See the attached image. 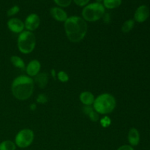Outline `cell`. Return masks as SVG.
Returning <instances> with one entry per match:
<instances>
[{
    "mask_svg": "<svg viewBox=\"0 0 150 150\" xmlns=\"http://www.w3.org/2000/svg\"><path fill=\"white\" fill-rule=\"evenodd\" d=\"M67 38L72 42H79L84 39L87 33L86 21L79 16H70L64 24Z\"/></svg>",
    "mask_w": 150,
    "mask_h": 150,
    "instance_id": "6da1fadb",
    "label": "cell"
},
{
    "mask_svg": "<svg viewBox=\"0 0 150 150\" xmlns=\"http://www.w3.org/2000/svg\"><path fill=\"white\" fill-rule=\"evenodd\" d=\"M35 88V82L31 77L21 75L13 80L11 91L13 96L19 100H26L32 95Z\"/></svg>",
    "mask_w": 150,
    "mask_h": 150,
    "instance_id": "7a4b0ae2",
    "label": "cell"
},
{
    "mask_svg": "<svg viewBox=\"0 0 150 150\" xmlns=\"http://www.w3.org/2000/svg\"><path fill=\"white\" fill-rule=\"evenodd\" d=\"M115 98L109 93H103L95 99L93 108L99 114H108L116 108Z\"/></svg>",
    "mask_w": 150,
    "mask_h": 150,
    "instance_id": "3957f363",
    "label": "cell"
},
{
    "mask_svg": "<svg viewBox=\"0 0 150 150\" xmlns=\"http://www.w3.org/2000/svg\"><path fill=\"white\" fill-rule=\"evenodd\" d=\"M17 45L20 52L23 54H29L35 50L36 46V38L32 32L23 31L18 37Z\"/></svg>",
    "mask_w": 150,
    "mask_h": 150,
    "instance_id": "277c9868",
    "label": "cell"
},
{
    "mask_svg": "<svg viewBox=\"0 0 150 150\" xmlns=\"http://www.w3.org/2000/svg\"><path fill=\"white\" fill-rule=\"evenodd\" d=\"M105 7L99 2H94L87 4L82 10L83 20L88 22H95L100 20L105 15Z\"/></svg>",
    "mask_w": 150,
    "mask_h": 150,
    "instance_id": "5b68a950",
    "label": "cell"
},
{
    "mask_svg": "<svg viewBox=\"0 0 150 150\" xmlns=\"http://www.w3.org/2000/svg\"><path fill=\"white\" fill-rule=\"evenodd\" d=\"M34 139H35V134L33 130L29 128H25L20 130L16 134L15 138V144L18 147L24 149L32 144Z\"/></svg>",
    "mask_w": 150,
    "mask_h": 150,
    "instance_id": "8992f818",
    "label": "cell"
},
{
    "mask_svg": "<svg viewBox=\"0 0 150 150\" xmlns=\"http://www.w3.org/2000/svg\"><path fill=\"white\" fill-rule=\"evenodd\" d=\"M40 25V18L39 16L35 13H32L26 18L24 22L25 29L29 32L36 30Z\"/></svg>",
    "mask_w": 150,
    "mask_h": 150,
    "instance_id": "52a82bcc",
    "label": "cell"
},
{
    "mask_svg": "<svg viewBox=\"0 0 150 150\" xmlns=\"http://www.w3.org/2000/svg\"><path fill=\"white\" fill-rule=\"evenodd\" d=\"M7 27L13 33L20 34L24 31V22L17 18H12L7 21Z\"/></svg>",
    "mask_w": 150,
    "mask_h": 150,
    "instance_id": "ba28073f",
    "label": "cell"
},
{
    "mask_svg": "<svg viewBox=\"0 0 150 150\" xmlns=\"http://www.w3.org/2000/svg\"><path fill=\"white\" fill-rule=\"evenodd\" d=\"M149 16V9L146 5H141L136 9L134 14V21L138 23H143Z\"/></svg>",
    "mask_w": 150,
    "mask_h": 150,
    "instance_id": "9c48e42d",
    "label": "cell"
},
{
    "mask_svg": "<svg viewBox=\"0 0 150 150\" xmlns=\"http://www.w3.org/2000/svg\"><path fill=\"white\" fill-rule=\"evenodd\" d=\"M41 69V64L38 59H33L29 62L26 67V72L29 77H35L40 73Z\"/></svg>",
    "mask_w": 150,
    "mask_h": 150,
    "instance_id": "30bf717a",
    "label": "cell"
},
{
    "mask_svg": "<svg viewBox=\"0 0 150 150\" xmlns=\"http://www.w3.org/2000/svg\"><path fill=\"white\" fill-rule=\"evenodd\" d=\"M50 14L51 17L56 21L59 22H65L68 18L67 13L59 7H54L50 10Z\"/></svg>",
    "mask_w": 150,
    "mask_h": 150,
    "instance_id": "8fae6325",
    "label": "cell"
},
{
    "mask_svg": "<svg viewBox=\"0 0 150 150\" xmlns=\"http://www.w3.org/2000/svg\"><path fill=\"white\" fill-rule=\"evenodd\" d=\"M127 139H128V142L130 143V146H137L140 142V134H139V130L134 127L130 128L127 135Z\"/></svg>",
    "mask_w": 150,
    "mask_h": 150,
    "instance_id": "7c38bea8",
    "label": "cell"
},
{
    "mask_svg": "<svg viewBox=\"0 0 150 150\" xmlns=\"http://www.w3.org/2000/svg\"><path fill=\"white\" fill-rule=\"evenodd\" d=\"M49 80V77L47 73H39L35 76V82L38 86L40 89H44L47 86Z\"/></svg>",
    "mask_w": 150,
    "mask_h": 150,
    "instance_id": "4fadbf2b",
    "label": "cell"
},
{
    "mask_svg": "<svg viewBox=\"0 0 150 150\" xmlns=\"http://www.w3.org/2000/svg\"><path fill=\"white\" fill-rule=\"evenodd\" d=\"M79 99L84 105H93L95 98L91 92L84 91L80 94Z\"/></svg>",
    "mask_w": 150,
    "mask_h": 150,
    "instance_id": "5bb4252c",
    "label": "cell"
},
{
    "mask_svg": "<svg viewBox=\"0 0 150 150\" xmlns=\"http://www.w3.org/2000/svg\"><path fill=\"white\" fill-rule=\"evenodd\" d=\"M10 61H11V63L14 67L21 69V70H25L26 69V64H25L24 61L18 56H13V57H11Z\"/></svg>",
    "mask_w": 150,
    "mask_h": 150,
    "instance_id": "9a60e30c",
    "label": "cell"
},
{
    "mask_svg": "<svg viewBox=\"0 0 150 150\" xmlns=\"http://www.w3.org/2000/svg\"><path fill=\"white\" fill-rule=\"evenodd\" d=\"M103 4L105 8L112 10V9L117 8L121 5L122 0H103Z\"/></svg>",
    "mask_w": 150,
    "mask_h": 150,
    "instance_id": "2e32d148",
    "label": "cell"
},
{
    "mask_svg": "<svg viewBox=\"0 0 150 150\" xmlns=\"http://www.w3.org/2000/svg\"><path fill=\"white\" fill-rule=\"evenodd\" d=\"M16 145L13 142L6 140L0 143V150H16Z\"/></svg>",
    "mask_w": 150,
    "mask_h": 150,
    "instance_id": "e0dca14e",
    "label": "cell"
},
{
    "mask_svg": "<svg viewBox=\"0 0 150 150\" xmlns=\"http://www.w3.org/2000/svg\"><path fill=\"white\" fill-rule=\"evenodd\" d=\"M135 25V21L133 19H129L124 22V23L122 26V31L124 33H128L132 29H133Z\"/></svg>",
    "mask_w": 150,
    "mask_h": 150,
    "instance_id": "ac0fdd59",
    "label": "cell"
},
{
    "mask_svg": "<svg viewBox=\"0 0 150 150\" xmlns=\"http://www.w3.org/2000/svg\"><path fill=\"white\" fill-rule=\"evenodd\" d=\"M57 77L58 80L62 83H66V82L68 81L69 79H70L68 74L63 70H60L57 73Z\"/></svg>",
    "mask_w": 150,
    "mask_h": 150,
    "instance_id": "d6986e66",
    "label": "cell"
},
{
    "mask_svg": "<svg viewBox=\"0 0 150 150\" xmlns=\"http://www.w3.org/2000/svg\"><path fill=\"white\" fill-rule=\"evenodd\" d=\"M59 7H67L70 5L73 0H54Z\"/></svg>",
    "mask_w": 150,
    "mask_h": 150,
    "instance_id": "ffe728a7",
    "label": "cell"
},
{
    "mask_svg": "<svg viewBox=\"0 0 150 150\" xmlns=\"http://www.w3.org/2000/svg\"><path fill=\"white\" fill-rule=\"evenodd\" d=\"M19 11H20V7L18 5H14L7 10V14L8 16H13L18 13Z\"/></svg>",
    "mask_w": 150,
    "mask_h": 150,
    "instance_id": "44dd1931",
    "label": "cell"
},
{
    "mask_svg": "<svg viewBox=\"0 0 150 150\" xmlns=\"http://www.w3.org/2000/svg\"><path fill=\"white\" fill-rule=\"evenodd\" d=\"M36 100L38 103H46L48 102V97L45 95H44V94H40V95H38V97H37Z\"/></svg>",
    "mask_w": 150,
    "mask_h": 150,
    "instance_id": "7402d4cb",
    "label": "cell"
},
{
    "mask_svg": "<svg viewBox=\"0 0 150 150\" xmlns=\"http://www.w3.org/2000/svg\"><path fill=\"white\" fill-rule=\"evenodd\" d=\"M88 116H89V119H90L91 121L94 122H98V120H99V114H98V113H97L95 110H93L92 111H91L90 114H89Z\"/></svg>",
    "mask_w": 150,
    "mask_h": 150,
    "instance_id": "603a6c76",
    "label": "cell"
},
{
    "mask_svg": "<svg viewBox=\"0 0 150 150\" xmlns=\"http://www.w3.org/2000/svg\"><path fill=\"white\" fill-rule=\"evenodd\" d=\"M111 119L108 117H104L103 118H102L100 120V124L102 125V127H107L111 125Z\"/></svg>",
    "mask_w": 150,
    "mask_h": 150,
    "instance_id": "cb8c5ba5",
    "label": "cell"
},
{
    "mask_svg": "<svg viewBox=\"0 0 150 150\" xmlns=\"http://www.w3.org/2000/svg\"><path fill=\"white\" fill-rule=\"evenodd\" d=\"M73 1H74L75 4H77L79 7H85L86 5H87L90 0H73Z\"/></svg>",
    "mask_w": 150,
    "mask_h": 150,
    "instance_id": "d4e9b609",
    "label": "cell"
},
{
    "mask_svg": "<svg viewBox=\"0 0 150 150\" xmlns=\"http://www.w3.org/2000/svg\"><path fill=\"white\" fill-rule=\"evenodd\" d=\"M94 110V108H92L91 107V105H84L83 108V111L86 115H89L90 114L91 111H92Z\"/></svg>",
    "mask_w": 150,
    "mask_h": 150,
    "instance_id": "484cf974",
    "label": "cell"
},
{
    "mask_svg": "<svg viewBox=\"0 0 150 150\" xmlns=\"http://www.w3.org/2000/svg\"><path fill=\"white\" fill-rule=\"evenodd\" d=\"M117 150H134L133 147L130 145H122V146H120Z\"/></svg>",
    "mask_w": 150,
    "mask_h": 150,
    "instance_id": "4316f807",
    "label": "cell"
},
{
    "mask_svg": "<svg viewBox=\"0 0 150 150\" xmlns=\"http://www.w3.org/2000/svg\"><path fill=\"white\" fill-rule=\"evenodd\" d=\"M30 108H31V110H32V111H35V110H36V108H37L36 104H31Z\"/></svg>",
    "mask_w": 150,
    "mask_h": 150,
    "instance_id": "83f0119b",
    "label": "cell"
},
{
    "mask_svg": "<svg viewBox=\"0 0 150 150\" xmlns=\"http://www.w3.org/2000/svg\"><path fill=\"white\" fill-rule=\"evenodd\" d=\"M51 75H52V76L54 78V79H56V76H57V73H56L55 70H54V69L51 70Z\"/></svg>",
    "mask_w": 150,
    "mask_h": 150,
    "instance_id": "f1b7e54d",
    "label": "cell"
},
{
    "mask_svg": "<svg viewBox=\"0 0 150 150\" xmlns=\"http://www.w3.org/2000/svg\"><path fill=\"white\" fill-rule=\"evenodd\" d=\"M103 1V0H96L97 2H99V3H101Z\"/></svg>",
    "mask_w": 150,
    "mask_h": 150,
    "instance_id": "f546056e",
    "label": "cell"
}]
</instances>
